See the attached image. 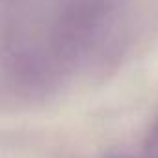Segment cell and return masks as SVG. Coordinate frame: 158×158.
Instances as JSON below:
<instances>
[{
    "label": "cell",
    "mask_w": 158,
    "mask_h": 158,
    "mask_svg": "<svg viewBox=\"0 0 158 158\" xmlns=\"http://www.w3.org/2000/svg\"><path fill=\"white\" fill-rule=\"evenodd\" d=\"M143 151L147 152H158V115L154 117L147 136H145V141H143Z\"/></svg>",
    "instance_id": "6da1fadb"
},
{
    "label": "cell",
    "mask_w": 158,
    "mask_h": 158,
    "mask_svg": "<svg viewBox=\"0 0 158 158\" xmlns=\"http://www.w3.org/2000/svg\"><path fill=\"white\" fill-rule=\"evenodd\" d=\"M102 158H158V152H147L143 151L141 154H130V152H108Z\"/></svg>",
    "instance_id": "7a4b0ae2"
}]
</instances>
